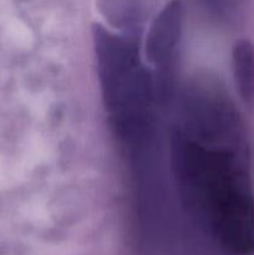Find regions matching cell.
Segmentation results:
<instances>
[{
    "label": "cell",
    "instance_id": "cell-2",
    "mask_svg": "<svg viewBox=\"0 0 254 255\" xmlns=\"http://www.w3.org/2000/svg\"><path fill=\"white\" fill-rule=\"evenodd\" d=\"M232 67L237 90L246 104H254V44L239 39L232 49Z\"/></svg>",
    "mask_w": 254,
    "mask_h": 255
},
{
    "label": "cell",
    "instance_id": "cell-1",
    "mask_svg": "<svg viewBox=\"0 0 254 255\" xmlns=\"http://www.w3.org/2000/svg\"><path fill=\"white\" fill-rule=\"evenodd\" d=\"M182 4L181 0L169 2L157 17L149 34V50L156 61H162L171 54L178 39L181 26Z\"/></svg>",
    "mask_w": 254,
    "mask_h": 255
}]
</instances>
